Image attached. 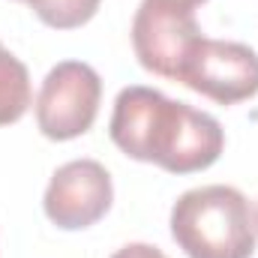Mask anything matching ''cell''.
<instances>
[{"label":"cell","mask_w":258,"mask_h":258,"mask_svg":"<svg viewBox=\"0 0 258 258\" xmlns=\"http://www.w3.org/2000/svg\"><path fill=\"white\" fill-rule=\"evenodd\" d=\"M171 237L186 258H252L258 222L240 189L210 183L195 186L174 201Z\"/></svg>","instance_id":"7a4b0ae2"},{"label":"cell","mask_w":258,"mask_h":258,"mask_svg":"<svg viewBox=\"0 0 258 258\" xmlns=\"http://www.w3.org/2000/svg\"><path fill=\"white\" fill-rule=\"evenodd\" d=\"M201 39L204 36L195 21V9H183L165 0H141L132 18L135 57L159 78L177 81Z\"/></svg>","instance_id":"277c9868"},{"label":"cell","mask_w":258,"mask_h":258,"mask_svg":"<svg viewBox=\"0 0 258 258\" xmlns=\"http://www.w3.org/2000/svg\"><path fill=\"white\" fill-rule=\"evenodd\" d=\"M27 6L36 12L42 24L54 30H75L96 15L99 0H30Z\"/></svg>","instance_id":"ba28073f"},{"label":"cell","mask_w":258,"mask_h":258,"mask_svg":"<svg viewBox=\"0 0 258 258\" xmlns=\"http://www.w3.org/2000/svg\"><path fill=\"white\" fill-rule=\"evenodd\" d=\"M111 258H168V255L162 249L150 246V243H126V246H120Z\"/></svg>","instance_id":"9c48e42d"},{"label":"cell","mask_w":258,"mask_h":258,"mask_svg":"<svg viewBox=\"0 0 258 258\" xmlns=\"http://www.w3.org/2000/svg\"><path fill=\"white\" fill-rule=\"evenodd\" d=\"M33 102L30 72L9 48L0 42V126L18 123Z\"/></svg>","instance_id":"52a82bcc"},{"label":"cell","mask_w":258,"mask_h":258,"mask_svg":"<svg viewBox=\"0 0 258 258\" xmlns=\"http://www.w3.org/2000/svg\"><path fill=\"white\" fill-rule=\"evenodd\" d=\"M102 102V78L90 63L63 60L42 81L36 96V126L51 141H72L93 126Z\"/></svg>","instance_id":"3957f363"},{"label":"cell","mask_w":258,"mask_h":258,"mask_svg":"<svg viewBox=\"0 0 258 258\" xmlns=\"http://www.w3.org/2000/svg\"><path fill=\"white\" fill-rule=\"evenodd\" d=\"M177 81L219 105H237L258 93V54L243 42L204 36Z\"/></svg>","instance_id":"5b68a950"},{"label":"cell","mask_w":258,"mask_h":258,"mask_svg":"<svg viewBox=\"0 0 258 258\" xmlns=\"http://www.w3.org/2000/svg\"><path fill=\"white\" fill-rule=\"evenodd\" d=\"M108 135L129 159L153 162L168 174L204 171L225 147L216 117L141 84L117 93Z\"/></svg>","instance_id":"6da1fadb"},{"label":"cell","mask_w":258,"mask_h":258,"mask_svg":"<svg viewBox=\"0 0 258 258\" xmlns=\"http://www.w3.org/2000/svg\"><path fill=\"white\" fill-rule=\"evenodd\" d=\"M21 3H30V0H21Z\"/></svg>","instance_id":"8fae6325"},{"label":"cell","mask_w":258,"mask_h":258,"mask_svg":"<svg viewBox=\"0 0 258 258\" xmlns=\"http://www.w3.org/2000/svg\"><path fill=\"white\" fill-rule=\"evenodd\" d=\"M114 201L111 174L96 159H72L60 165L42 198L45 216L63 228V231H81L96 225Z\"/></svg>","instance_id":"8992f818"},{"label":"cell","mask_w":258,"mask_h":258,"mask_svg":"<svg viewBox=\"0 0 258 258\" xmlns=\"http://www.w3.org/2000/svg\"><path fill=\"white\" fill-rule=\"evenodd\" d=\"M165 3H174V6H183V9H195V6H201L204 0H165Z\"/></svg>","instance_id":"30bf717a"},{"label":"cell","mask_w":258,"mask_h":258,"mask_svg":"<svg viewBox=\"0 0 258 258\" xmlns=\"http://www.w3.org/2000/svg\"><path fill=\"white\" fill-rule=\"evenodd\" d=\"M255 222H258V216H255Z\"/></svg>","instance_id":"7c38bea8"}]
</instances>
